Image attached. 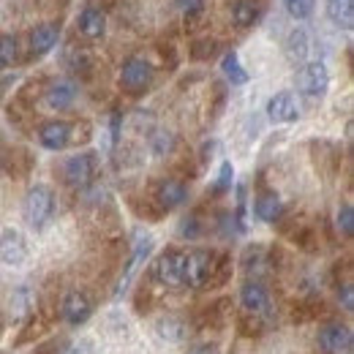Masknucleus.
<instances>
[{"label":"nucleus","instance_id":"7","mask_svg":"<svg viewBox=\"0 0 354 354\" xmlns=\"http://www.w3.org/2000/svg\"><path fill=\"white\" fill-rule=\"evenodd\" d=\"M267 118H270L272 123H295V120H300L297 98H295L289 90L275 93V95L267 101Z\"/></svg>","mask_w":354,"mask_h":354},{"label":"nucleus","instance_id":"4","mask_svg":"<svg viewBox=\"0 0 354 354\" xmlns=\"http://www.w3.org/2000/svg\"><path fill=\"white\" fill-rule=\"evenodd\" d=\"M153 85V66L145 57H129L120 68V88L129 93H145Z\"/></svg>","mask_w":354,"mask_h":354},{"label":"nucleus","instance_id":"29","mask_svg":"<svg viewBox=\"0 0 354 354\" xmlns=\"http://www.w3.org/2000/svg\"><path fill=\"white\" fill-rule=\"evenodd\" d=\"M153 150L158 153V156H164V153H169L172 150V133H158L156 139H153Z\"/></svg>","mask_w":354,"mask_h":354},{"label":"nucleus","instance_id":"3","mask_svg":"<svg viewBox=\"0 0 354 354\" xmlns=\"http://www.w3.org/2000/svg\"><path fill=\"white\" fill-rule=\"evenodd\" d=\"M297 88L308 98H324L330 88V71L322 60H308L297 74Z\"/></svg>","mask_w":354,"mask_h":354},{"label":"nucleus","instance_id":"12","mask_svg":"<svg viewBox=\"0 0 354 354\" xmlns=\"http://www.w3.org/2000/svg\"><path fill=\"white\" fill-rule=\"evenodd\" d=\"M319 346L324 352H344L352 346V330L346 324H324L319 330Z\"/></svg>","mask_w":354,"mask_h":354},{"label":"nucleus","instance_id":"13","mask_svg":"<svg viewBox=\"0 0 354 354\" xmlns=\"http://www.w3.org/2000/svg\"><path fill=\"white\" fill-rule=\"evenodd\" d=\"M39 142L44 150H63L71 142V126L66 120H49L39 129Z\"/></svg>","mask_w":354,"mask_h":354},{"label":"nucleus","instance_id":"21","mask_svg":"<svg viewBox=\"0 0 354 354\" xmlns=\"http://www.w3.org/2000/svg\"><path fill=\"white\" fill-rule=\"evenodd\" d=\"M150 248H153V237L150 234H139L136 237V243H133V254L131 259H129V267H126V278H123V283H120V289H126V283H129V275L133 272V267L139 265L147 254H150Z\"/></svg>","mask_w":354,"mask_h":354},{"label":"nucleus","instance_id":"25","mask_svg":"<svg viewBox=\"0 0 354 354\" xmlns=\"http://www.w3.org/2000/svg\"><path fill=\"white\" fill-rule=\"evenodd\" d=\"M205 0H175V8L180 17H185V19H196V17H202L205 14Z\"/></svg>","mask_w":354,"mask_h":354},{"label":"nucleus","instance_id":"22","mask_svg":"<svg viewBox=\"0 0 354 354\" xmlns=\"http://www.w3.org/2000/svg\"><path fill=\"white\" fill-rule=\"evenodd\" d=\"M19 60V39L11 33H0V68H8Z\"/></svg>","mask_w":354,"mask_h":354},{"label":"nucleus","instance_id":"8","mask_svg":"<svg viewBox=\"0 0 354 354\" xmlns=\"http://www.w3.org/2000/svg\"><path fill=\"white\" fill-rule=\"evenodd\" d=\"M77 28H80V33L90 39V41H98V39H104V33H106V14H104V8H98V6H85L82 11H80V17H77Z\"/></svg>","mask_w":354,"mask_h":354},{"label":"nucleus","instance_id":"26","mask_svg":"<svg viewBox=\"0 0 354 354\" xmlns=\"http://www.w3.org/2000/svg\"><path fill=\"white\" fill-rule=\"evenodd\" d=\"M338 229H341L346 237H352V234H354V210H352V205H341V210H338Z\"/></svg>","mask_w":354,"mask_h":354},{"label":"nucleus","instance_id":"1","mask_svg":"<svg viewBox=\"0 0 354 354\" xmlns=\"http://www.w3.org/2000/svg\"><path fill=\"white\" fill-rule=\"evenodd\" d=\"M52 213H55V196L46 185H33L28 194H25V202H22V216L30 229H44L46 223L52 221Z\"/></svg>","mask_w":354,"mask_h":354},{"label":"nucleus","instance_id":"6","mask_svg":"<svg viewBox=\"0 0 354 354\" xmlns=\"http://www.w3.org/2000/svg\"><path fill=\"white\" fill-rule=\"evenodd\" d=\"M0 259L11 267H19L28 259V243H25V234L19 229L8 226L0 232Z\"/></svg>","mask_w":354,"mask_h":354},{"label":"nucleus","instance_id":"33","mask_svg":"<svg viewBox=\"0 0 354 354\" xmlns=\"http://www.w3.org/2000/svg\"><path fill=\"white\" fill-rule=\"evenodd\" d=\"M68 354H95V349H93L90 341H77V344L68 349Z\"/></svg>","mask_w":354,"mask_h":354},{"label":"nucleus","instance_id":"32","mask_svg":"<svg viewBox=\"0 0 354 354\" xmlns=\"http://www.w3.org/2000/svg\"><path fill=\"white\" fill-rule=\"evenodd\" d=\"M213 49H216V41L205 39V41H196V44H194V55H196V57H205V55H213Z\"/></svg>","mask_w":354,"mask_h":354},{"label":"nucleus","instance_id":"20","mask_svg":"<svg viewBox=\"0 0 354 354\" xmlns=\"http://www.w3.org/2000/svg\"><path fill=\"white\" fill-rule=\"evenodd\" d=\"M221 71L223 77L232 82V85H245L248 82V71L243 68V63H240V57H237V52H226L221 57Z\"/></svg>","mask_w":354,"mask_h":354},{"label":"nucleus","instance_id":"14","mask_svg":"<svg viewBox=\"0 0 354 354\" xmlns=\"http://www.w3.org/2000/svg\"><path fill=\"white\" fill-rule=\"evenodd\" d=\"M57 39H60V25L57 22L36 25L33 33H30V55L33 57H41L46 52H52V46L57 44Z\"/></svg>","mask_w":354,"mask_h":354},{"label":"nucleus","instance_id":"11","mask_svg":"<svg viewBox=\"0 0 354 354\" xmlns=\"http://www.w3.org/2000/svg\"><path fill=\"white\" fill-rule=\"evenodd\" d=\"M77 101V85L71 80H55L49 82V88L44 90V104L49 109H68Z\"/></svg>","mask_w":354,"mask_h":354},{"label":"nucleus","instance_id":"15","mask_svg":"<svg viewBox=\"0 0 354 354\" xmlns=\"http://www.w3.org/2000/svg\"><path fill=\"white\" fill-rule=\"evenodd\" d=\"M240 303L243 308L251 310V313H262L270 308V292L265 289V283L259 281H245L243 289H240Z\"/></svg>","mask_w":354,"mask_h":354},{"label":"nucleus","instance_id":"5","mask_svg":"<svg viewBox=\"0 0 354 354\" xmlns=\"http://www.w3.org/2000/svg\"><path fill=\"white\" fill-rule=\"evenodd\" d=\"M95 175V156L93 153H80V156H71L66 164H63V177L71 188H88L90 180Z\"/></svg>","mask_w":354,"mask_h":354},{"label":"nucleus","instance_id":"27","mask_svg":"<svg viewBox=\"0 0 354 354\" xmlns=\"http://www.w3.org/2000/svg\"><path fill=\"white\" fill-rule=\"evenodd\" d=\"M232 180H234V167L229 161L221 164V172H218V180H216V191H226L232 188Z\"/></svg>","mask_w":354,"mask_h":354},{"label":"nucleus","instance_id":"30","mask_svg":"<svg viewBox=\"0 0 354 354\" xmlns=\"http://www.w3.org/2000/svg\"><path fill=\"white\" fill-rule=\"evenodd\" d=\"M180 234H183V237H196V234H199V218H196V216L183 218V223H180Z\"/></svg>","mask_w":354,"mask_h":354},{"label":"nucleus","instance_id":"2","mask_svg":"<svg viewBox=\"0 0 354 354\" xmlns=\"http://www.w3.org/2000/svg\"><path fill=\"white\" fill-rule=\"evenodd\" d=\"M210 272H213V254H207V251H191V254H183L180 286L199 289V286L207 283Z\"/></svg>","mask_w":354,"mask_h":354},{"label":"nucleus","instance_id":"10","mask_svg":"<svg viewBox=\"0 0 354 354\" xmlns=\"http://www.w3.org/2000/svg\"><path fill=\"white\" fill-rule=\"evenodd\" d=\"M180 270H183V254L180 251H164L153 265V275L164 286H180Z\"/></svg>","mask_w":354,"mask_h":354},{"label":"nucleus","instance_id":"34","mask_svg":"<svg viewBox=\"0 0 354 354\" xmlns=\"http://www.w3.org/2000/svg\"><path fill=\"white\" fill-rule=\"evenodd\" d=\"M344 306L346 310H352V286H344Z\"/></svg>","mask_w":354,"mask_h":354},{"label":"nucleus","instance_id":"24","mask_svg":"<svg viewBox=\"0 0 354 354\" xmlns=\"http://www.w3.org/2000/svg\"><path fill=\"white\" fill-rule=\"evenodd\" d=\"M281 3H283L286 14H289V17H295L297 22L310 19V17H313V11H316V0H281Z\"/></svg>","mask_w":354,"mask_h":354},{"label":"nucleus","instance_id":"16","mask_svg":"<svg viewBox=\"0 0 354 354\" xmlns=\"http://www.w3.org/2000/svg\"><path fill=\"white\" fill-rule=\"evenodd\" d=\"M229 17H232V22L237 25V28H254L257 22H259V17H262V8H259V3L257 0H234L232 6H229Z\"/></svg>","mask_w":354,"mask_h":354},{"label":"nucleus","instance_id":"17","mask_svg":"<svg viewBox=\"0 0 354 354\" xmlns=\"http://www.w3.org/2000/svg\"><path fill=\"white\" fill-rule=\"evenodd\" d=\"M185 196H188L185 183H180V180H164V183H158L156 199H158V205H161L164 210H175V207H180V205L185 202Z\"/></svg>","mask_w":354,"mask_h":354},{"label":"nucleus","instance_id":"28","mask_svg":"<svg viewBox=\"0 0 354 354\" xmlns=\"http://www.w3.org/2000/svg\"><path fill=\"white\" fill-rule=\"evenodd\" d=\"M68 68H71L74 74H85V71L90 68L88 55H85V52H74V55H71V63H68Z\"/></svg>","mask_w":354,"mask_h":354},{"label":"nucleus","instance_id":"23","mask_svg":"<svg viewBox=\"0 0 354 354\" xmlns=\"http://www.w3.org/2000/svg\"><path fill=\"white\" fill-rule=\"evenodd\" d=\"M156 335L161 338V341H167V344H177L180 338H183V324L177 322V319H158L156 322Z\"/></svg>","mask_w":354,"mask_h":354},{"label":"nucleus","instance_id":"19","mask_svg":"<svg viewBox=\"0 0 354 354\" xmlns=\"http://www.w3.org/2000/svg\"><path fill=\"white\" fill-rule=\"evenodd\" d=\"M254 213H257V218L265 223H275L281 218V213H283V205H281V199H278V194H272V191H265V194H259L257 196V202H254Z\"/></svg>","mask_w":354,"mask_h":354},{"label":"nucleus","instance_id":"18","mask_svg":"<svg viewBox=\"0 0 354 354\" xmlns=\"http://www.w3.org/2000/svg\"><path fill=\"white\" fill-rule=\"evenodd\" d=\"M324 11L327 19L341 30H349L354 25V0H324Z\"/></svg>","mask_w":354,"mask_h":354},{"label":"nucleus","instance_id":"31","mask_svg":"<svg viewBox=\"0 0 354 354\" xmlns=\"http://www.w3.org/2000/svg\"><path fill=\"white\" fill-rule=\"evenodd\" d=\"M289 49H292V55H306V33H303V30L292 36V44H289Z\"/></svg>","mask_w":354,"mask_h":354},{"label":"nucleus","instance_id":"9","mask_svg":"<svg viewBox=\"0 0 354 354\" xmlns=\"http://www.w3.org/2000/svg\"><path fill=\"white\" fill-rule=\"evenodd\" d=\"M90 313H93V303H90L88 295L82 292H68L60 303V316L68 322V324H82L88 322Z\"/></svg>","mask_w":354,"mask_h":354}]
</instances>
